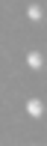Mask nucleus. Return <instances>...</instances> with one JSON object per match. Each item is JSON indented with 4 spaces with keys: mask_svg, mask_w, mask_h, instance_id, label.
Returning a JSON list of instances; mask_svg holds the SVG:
<instances>
[{
    "mask_svg": "<svg viewBox=\"0 0 47 146\" xmlns=\"http://www.w3.org/2000/svg\"><path fill=\"white\" fill-rule=\"evenodd\" d=\"M26 113H30V116H35V119H38V116H41V113H44V104H41V102H38V98H32V102H30V104H26Z\"/></svg>",
    "mask_w": 47,
    "mask_h": 146,
    "instance_id": "f257e3e1",
    "label": "nucleus"
},
{
    "mask_svg": "<svg viewBox=\"0 0 47 146\" xmlns=\"http://www.w3.org/2000/svg\"><path fill=\"white\" fill-rule=\"evenodd\" d=\"M30 66H32V69H41V54H38V51L30 54Z\"/></svg>",
    "mask_w": 47,
    "mask_h": 146,
    "instance_id": "f03ea898",
    "label": "nucleus"
},
{
    "mask_svg": "<svg viewBox=\"0 0 47 146\" xmlns=\"http://www.w3.org/2000/svg\"><path fill=\"white\" fill-rule=\"evenodd\" d=\"M30 18H32V21H38V18H41V9H38V6H30Z\"/></svg>",
    "mask_w": 47,
    "mask_h": 146,
    "instance_id": "7ed1b4c3",
    "label": "nucleus"
}]
</instances>
